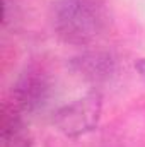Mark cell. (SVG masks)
Instances as JSON below:
<instances>
[{
  "instance_id": "5",
  "label": "cell",
  "mask_w": 145,
  "mask_h": 147,
  "mask_svg": "<svg viewBox=\"0 0 145 147\" xmlns=\"http://www.w3.org/2000/svg\"><path fill=\"white\" fill-rule=\"evenodd\" d=\"M135 67H137V70L140 72V75H142V79L145 80V58H142V60H138V62L135 63Z\"/></svg>"
},
{
  "instance_id": "4",
  "label": "cell",
  "mask_w": 145,
  "mask_h": 147,
  "mask_svg": "<svg viewBox=\"0 0 145 147\" xmlns=\"http://www.w3.org/2000/svg\"><path fill=\"white\" fill-rule=\"evenodd\" d=\"M77 67L85 77H91L94 80L106 79L111 72V58L104 55H89V57L79 58Z\"/></svg>"
},
{
  "instance_id": "3",
  "label": "cell",
  "mask_w": 145,
  "mask_h": 147,
  "mask_svg": "<svg viewBox=\"0 0 145 147\" xmlns=\"http://www.w3.org/2000/svg\"><path fill=\"white\" fill-rule=\"evenodd\" d=\"M48 89H50V84H48L44 72L39 69H29L21 77L14 92L22 110L33 111L46 101Z\"/></svg>"
},
{
  "instance_id": "2",
  "label": "cell",
  "mask_w": 145,
  "mask_h": 147,
  "mask_svg": "<svg viewBox=\"0 0 145 147\" xmlns=\"http://www.w3.org/2000/svg\"><path fill=\"white\" fill-rule=\"evenodd\" d=\"M101 113V96L96 92L87 94L82 99H77L72 105L63 106L55 115V125L67 135L77 137L97 125Z\"/></svg>"
},
{
  "instance_id": "1",
  "label": "cell",
  "mask_w": 145,
  "mask_h": 147,
  "mask_svg": "<svg viewBox=\"0 0 145 147\" xmlns=\"http://www.w3.org/2000/svg\"><path fill=\"white\" fill-rule=\"evenodd\" d=\"M106 10L97 0H58L51 9V22L65 43L84 46L106 29Z\"/></svg>"
}]
</instances>
